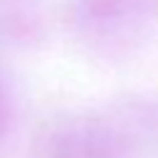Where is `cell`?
<instances>
[{
	"label": "cell",
	"instance_id": "obj_1",
	"mask_svg": "<svg viewBox=\"0 0 158 158\" xmlns=\"http://www.w3.org/2000/svg\"><path fill=\"white\" fill-rule=\"evenodd\" d=\"M47 158H121V148L111 126L96 118H77L52 131Z\"/></svg>",
	"mask_w": 158,
	"mask_h": 158
},
{
	"label": "cell",
	"instance_id": "obj_2",
	"mask_svg": "<svg viewBox=\"0 0 158 158\" xmlns=\"http://www.w3.org/2000/svg\"><path fill=\"white\" fill-rule=\"evenodd\" d=\"M5 118H7V101H5V94H2V89H0V133H2V128H5Z\"/></svg>",
	"mask_w": 158,
	"mask_h": 158
}]
</instances>
